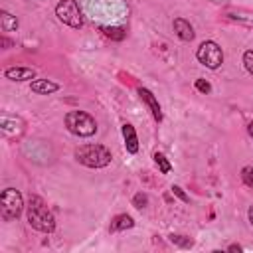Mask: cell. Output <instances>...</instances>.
I'll return each instance as SVG.
<instances>
[{"instance_id":"6da1fadb","label":"cell","mask_w":253,"mask_h":253,"mask_svg":"<svg viewBox=\"0 0 253 253\" xmlns=\"http://www.w3.org/2000/svg\"><path fill=\"white\" fill-rule=\"evenodd\" d=\"M26 217H28V223L42 233H49L55 227V217L40 196H30L26 206Z\"/></svg>"},{"instance_id":"7a4b0ae2","label":"cell","mask_w":253,"mask_h":253,"mask_svg":"<svg viewBox=\"0 0 253 253\" xmlns=\"http://www.w3.org/2000/svg\"><path fill=\"white\" fill-rule=\"evenodd\" d=\"M111 150L103 144H83L75 148V160L89 168H105L111 164Z\"/></svg>"},{"instance_id":"3957f363","label":"cell","mask_w":253,"mask_h":253,"mask_svg":"<svg viewBox=\"0 0 253 253\" xmlns=\"http://www.w3.org/2000/svg\"><path fill=\"white\" fill-rule=\"evenodd\" d=\"M65 126L75 136H93L97 132L95 119L85 111H69L65 115Z\"/></svg>"},{"instance_id":"277c9868","label":"cell","mask_w":253,"mask_h":253,"mask_svg":"<svg viewBox=\"0 0 253 253\" xmlns=\"http://www.w3.org/2000/svg\"><path fill=\"white\" fill-rule=\"evenodd\" d=\"M22 210H24L22 194L14 188H6L0 196V215H2V219L12 221L22 213Z\"/></svg>"},{"instance_id":"5b68a950","label":"cell","mask_w":253,"mask_h":253,"mask_svg":"<svg viewBox=\"0 0 253 253\" xmlns=\"http://www.w3.org/2000/svg\"><path fill=\"white\" fill-rule=\"evenodd\" d=\"M55 16L69 28L79 30L83 26V16L75 0H59V4L55 6Z\"/></svg>"},{"instance_id":"8992f818","label":"cell","mask_w":253,"mask_h":253,"mask_svg":"<svg viewBox=\"0 0 253 253\" xmlns=\"http://www.w3.org/2000/svg\"><path fill=\"white\" fill-rule=\"evenodd\" d=\"M196 57L202 65H206L208 69H217L223 63V51L215 42H204L200 43Z\"/></svg>"},{"instance_id":"52a82bcc","label":"cell","mask_w":253,"mask_h":253,"mask_svg":"<svg viewBox=\"0 0 253 253\" xmlns=\"http://www.w3.org/2000/svg\"><path fill=\"white\" fill-rule=\"evenodd\" d=\"M138 95H140V99L146 103V107L150 109V113H152V117H154V121H162V111H160V105H158V101H156V97L148 91V89H144V87H140L138 89Z\"/></svg>"},{"instance_id":"ba28073f","label":"cell","mask_w":253,"mask_h":253,"mask_svg":"<svg viewBox=\"0 0 253 253\" xmlns=\"http://www.w3.org/2000/svg\"><path fill=\"white\" fill-rule=\"evenodd\" d=\"M172 26H174V32H176V36L180 38V40H184V42H192L194 40V28H192V24L188 22V20H184V18H176L174 22H172Z\"/></svg>"},{"instance_id":"9c48e42d","label":"cell","mask_w":253,"mask_h":253,"mask_svg":"<svg viewBox=\"0 0 253 253\" xmlns=\"http://www.w3.org/2000/svg\"><path fill=\"white\" fill-rule=\"evenodd\" d=\"M4 75L10 81H30L36 77V71L32 67H8Z\"/></svg>"},{"instance_id":"30bf717a","label":"cell","mask_w":253,"mask_h":253,"mask_svg":"<svg viewBox=\"0 0 253 253\" xmlns=\"http://www.w3.org/2000/svg\"><path fill=\"white\" fill-rule=\"evenodd\" d=\"M123 138H125V146L130 154H136L138 152V136H136V130L132 125L125 123L123 125Z\"/></svg>"},{"instance_id":"8fae6325","label":"cell","mask_w":253,"mask_h":253,"mask_svg":"<svg viewBox=\"0 0 253 253\" xmlns=\"http://www.w3.org/2000/svg\"><path fill=\"white\" fill-rule=\"evenodd\" d=\"M30 89L34 93H40V95H49V93H55L59 89V85L49 81V79H36V81H32Z\"/></svg>"},{"instance_id":"7c38bea8","label":"cell","mask_w":253,"mask_h":253,"mask_svg":"<svg viewBox=\"0 0 253 253\" xmlns=\"http://www.w3.org/2000/svg\"><path fill=\"white\" fill-rule=\"evenodd\" d=\"M134 225V219L126 213H119L113 217L111 221V231H123V229H130Z\"/></svg>"},{"instance_id":"4fadbf2b","label":"cell","mask_w":253,"mask_h":253,"mask_svg":"<svg viewBox=\"0 0 253 253\" xmlns=\"http://www.w3.org/2000/svg\"><path fill=\"white\" fill-rule=\"evenodd\" d=\"M0 28H2V32H12V30H16V28H18L16 16H12L10 12L2 10V12H0Z\"/></svg>"},{"instance_id":"5bb4252c","label":"cell","mask_w":253,"mask_h":253,"mask_svg":"<svg viewBox=\"0 0 253 253\" xmlns=\"http://www.w3.org/2000/svg\"><path fill=\"white\" fill-rule=\"evenodd\" d=\"M103 34H105L107 38H111V40H117V42H121V40L126 36V32H125L123 28H119V26H113V28H103Z\"/></svg>"},{"instance_id":"9a60e30c","label":"cell","mask_w":253,"mask_h":253,"mask_svg":"<svg viewBox=\"0 0 253 253\" xmlns=\"http://www.w3.org/2000/svg\"><path fill=\"white\" fill-rule=\"evenodd\" d=\"M154 162H156V166L160 168V172H162V174H168V172H170V168H172V166H170V162L166 160V156H164L162 152H154Z\"/></svg>"},{"instance_id":"2e32d148","label":"cell","mask_w":253,"mask_h":253,"mask_svg":"<svg viewBox=\"0 0 253 253\" xmlns=\"http://www.w3.org/2000/svg\"><path fill=\"white\" fill-rule=\"evenodd\" d=\"M170 241L174 245H178V247H184V249H188V247L194 245V241L190 237H186V235H170Z\"/></svg>"},{"instance_id":"e0dca14e","label":"cell","mask_w":253,"mask_h":253,"mask_svg":"<svg viewBox=\"0 0 253 253\" xmlns=\"http://www.w3.org/2000/svg\"><path fill=\"white\" fill-rule=\"evenodd\" d=\"M241 178H243V182H245L249 188H253V166H245V168L241 170Z\"/></svg>"},{"instance_id":"ac0fdd59","label":"cell","mask_w":253,"mask_h":253,"mask_svg":"<svg viewBox=\"0 0 253 253\" xmlns=\"http://www.w3.org/2000/svg\"><path fill=\"white\" fill-rule=\"evenodd\" d=\"M132 204H134V208H138V210L146 208V204H148V198H146V194L138 192V194H136V196L132 198Z\"/></svg>"},{"instance_id":"d6986e66","label":"cell","mask_w":253,"mask_h":253,"mask_svg":"<svg viewBox=\"0 0 253 253\" xmlns=\"http://www.w3.org/2000/svg\"><path fill=\"white\" fill-rule=\"evenodd\" d=\"M243 65H245V69L253 75V49H249V51L243 53Z\"/></svg>"},{"instance_id":"ffe728a7","label":"cell","mask_w":253,"mask_h":253,"mask_svg":"<svg viewBox=\"0 0 253 253\" xmlns=\"http://www.w3.org/2000/svg\"><path fill=\"white\" fill-rule=\"evenodd\" d=\"M196 89L200 93H210L211 91V85L206 81V79H196Z\"/></svg>"},{"instance_id":"44dd1931","label":"cell","mask_w":253,"mask_h":253,"mask_svg":"<svg viewBox=\"0 0 253 253\" xmlns=\"http://www.w3.org/2000/svg\"><path fill=\"white\" fill-rule=\"evenodd\" d=\"M172 194H174V196H178V198H180L182 202H186V204L190 202V198H188V196L184 194V190H182L180 186H172Z\"/></svg>"},{"instance_id":"7402d4cb","label":"cell","mask_w":253,"mask_h":253,"mask_svg":"<svg viewBox=\"0 0 253 253\" xmlns=\"http://www.w3.org/2000/svg\"><path fill=\"white\" fill-rule=\"evenodd\" d=\"M247 215H249V221H251V225H253V206L249 208V211H247Z\"/></svg>"},{"instance_id":"603a6c76","label":"cell","mask_w":253,"mask_h":253,"mask_svg":"<svg viewBox=\"0 0 253 253\" xmlns=\"http://www.w3.org/2000/svg\"><path fill=\"white\" fill-rule=\"evenodd\" d=\"M229 251H241V247L239 245H229Z\"/></svg>"},{"instance_id":"cb8c5ba5","label":"cell","mask_w":253,"mask_h":253,"mask_svg":"<svg viewBox=\"0 0 253 253\" xmlns=\"http://www.w3.org/2000/svg\"><path fill=\"white\" fill-rule=\"evenodd\" d=\"M247 130H249V134L253 136V123H249V126H247Z\"/></svg>"}]
</instances>
